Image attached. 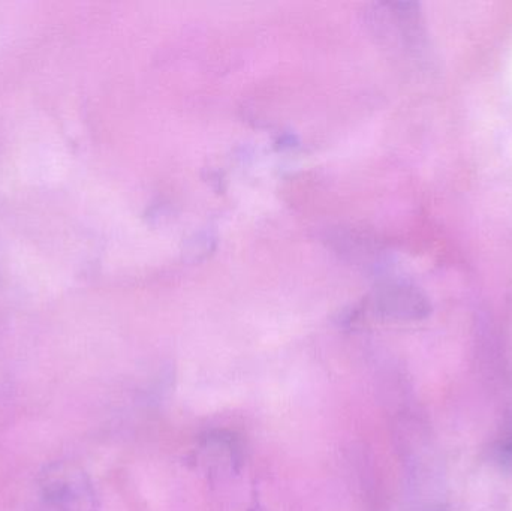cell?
Instances as JSON below:
<instances>
[{
	"mask_svg": "<svg viewBox=\"0 0 512 511\" xmlns=\"http://www.w3.org/2000/svg\"><path fill=\"white\" fill-rule=\"evenodd\" d=\"M45 500L57 511H98V498L90 477L77 465L54 462L39 476Z\"/></svg>",
	"mask_w": 512,
	"mask_h": 511,
	"instance_id": "obj_1",
	"label": "cell"
},
{
	"mask_svg": "<svg viewBox=\"0 0 512 511\" xmlns=\"http://www.w3.org/2000/svg\"><path fill=\"white\" fill-rule=\"evenodd\" d=\"M206 455L212 458L213 462H221V464L234 465L240 464L242 459V447L240 441L234 437V434L227 431H213L203 438V447H201Z\"/></svg>",
	"mask_w": 512,
	"mask_h": 511,
	"instance_id": "obj_2",
	"label": "cell"
}]
</instances>
